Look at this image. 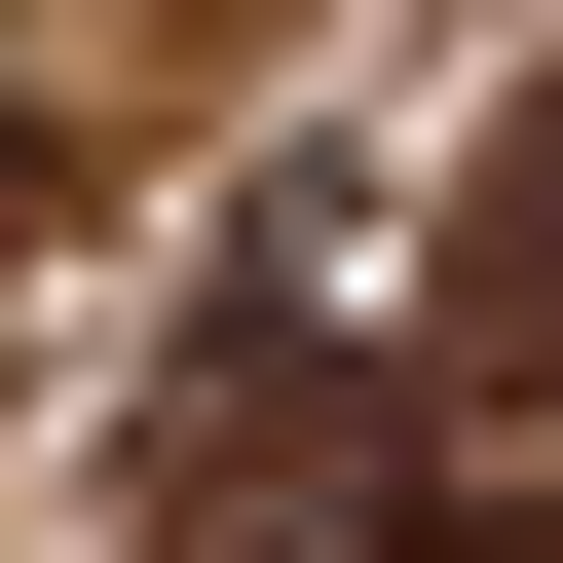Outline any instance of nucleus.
Instances as JSON below:
<instances>
[{"label": "nucleus", "mask_w": 563, "mask_h": 563, "mask_svg": "<svg viewBox=\"0 0 563 563\" xmlns=\"http://www.w3.org/2000/svg\"><path fill=\"white\" fill-rule=\"evenodd\" d=\"M0 301H38V113H0Z\"/></svg>", "instance_id": "f03ea898"}, {"label": "nucleus", "mask_w": 563, "mask_h": 563, "mask_svg": "<svg viewBox=\"0 0 563 563\" xmlns=\"http://www.w3.org/2000/svg\"><path fill=\"white\" fill-rule=\"evenodd\" d=\"M413 376H451V413H488V376H563V113L451 188V263H413Z\"/></svg>", "instance_id": "f257e3e1"}]
</instances>
